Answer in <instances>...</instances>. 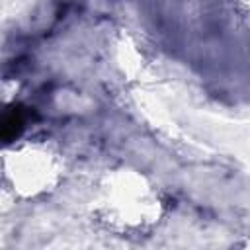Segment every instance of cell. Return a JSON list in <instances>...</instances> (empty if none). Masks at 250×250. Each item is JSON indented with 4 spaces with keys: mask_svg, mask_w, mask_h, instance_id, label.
<instances>
[{
    "mask_svg": "<svg viewBox=\"0 0 250 250\" xmlns=\"http://www.w3.org/2000/svg\"><path fill=\"white\" fill-rule=\"evenodd\" d=\"M62 152L43 139H20L0 148V193L8 201L49 197L64 182Z\"/></svg>",
    "mask_w": 250,
    "mask_h": 250,
    "instance_id": "cell-2",
    "label": "cell"
},
{
    "mask_svg": "<svg viewBox=\"0 0 250 250\" xmlns=\"http://www.w3.org/2000/svg\"><path fill=\"white\" fill-rule=\"evenodd\" d=\"M168 211L166 197L156 182L133 166L105 170L90 199L92 221L105 232L123 238H141L154 232Z\"/></svg>",
    "mask_w": 250,
    "mask_h": 250,
    "instance_id": "cell-1",
    "label": "cell"
},
{
    "mask_svg": "<svg viewBox=\"0 0 250 250\" xmlns=\"http://www.w3.org/2000/svg\"><path fill=\"white\" fill-rule=\"evenodd\" d=\"M6 107H8V100H6V98L0 94V121H2V115H4Z\"/></svg>",
    "mask_w": 250,
    "mask_h": 250,
    "instance_id": "cell-3",
    "label": "cell"
}]
</instances>
